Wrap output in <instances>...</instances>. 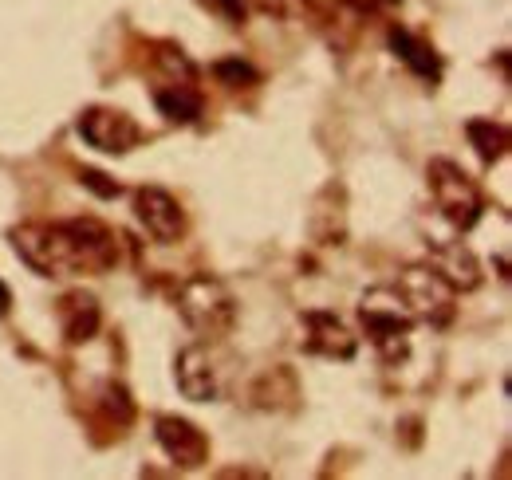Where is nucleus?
<instances>
[{"instance_id": "obj_1", "label": "nucleus", "mask_w": 512, "mask_h": 480, "mask_svg": "<svg viewBox=\"0 0 512 480\" xmlns=\"http://www.w3.org/2000/svg\"><path fill=\"white\" fill-rule=\"evenodd\" d=\"M16 256L40 276H75V272H111L119 264V237L95 217L75 221H28L12 229Z\"/></svg>"}, {"instance_id": "obj_2", "label": "nucleus", "mask_w": 512, "mask_h": 480, "mask_svg": "<svg viewBox=\"0 0 512 480\" xmlns=\"http://www.w3.org/2000/svg\"><path fill=\"white\" fill-rule=\"evenodd\" d=\"M178 311L201 339H221L237 327V296L225 280L201 272L178 288Z\"/></svg>"}, {"instance_id": "obj_3", "label": "nucleus", "mask_w": 512, "mask_h": 480, "mask_svg": "<svg viewBox=\"0 0 512 480\" xmlns=\"http://www.w3.org/2000/svg\"><path fill=\"white\" fill-rule=\"evenodd\" d=\"M359 315H363V327L375 343V351L386 362H402L410 355V311L402 307L394 288H371L363 300H359Z\"/></svg>"}, {"instance_id": "obj_4", "label": "nucleus", "mask_w": 512, "mask_h": 480, "mask_svg": "<svg viewBox=\"0 0 512 480\" xmlns=\"http://www.w3.org/2000/svg\"><path fill=\"white\" fill-rule=\"evenodd\" d=\"M426 178H430V193H434V209L446 217L449 229L453 233H469L485 213L481 189L465 178V170L453 166L449 158H434Z\"/></svg>"}, {"instance_id": "obj_5", "label": "nucleus", "mask_w": 512, "mask_h": 480, "mask_svg": "<svg viewBox=\"0 0 512 480\" xmlns=\"http://www.w3.org/2000/svg\"><path fill=\"white\" fill-rule=\"evenodd\" d=\"M394 292H398V300H402V307L410 311L414 323L446 327L449 319H453V311H457V303H453L457 292L449 288L430 264H414V268H406V272L398 276Z\"/></svg>"}, {"instance_id": "obj_6", "label": "nucleus", "mask_w": 512, "mask_h": 480, "mask_svg": "<svg viewBox=\"0 0 512 480\" xmlns=\"http://www.w3.org/2000/svg\"><path fill=\"white\" fill-rule=\"evenodd\" d=\"M75 126H79L83 142L103 154H130L146 138V130L130 119L127 111H115V107H87Z\"/></svg>"}, {"instance_id": "obj_7", "label": "nucleus", "mask_w": 512, "mask_h": 480, "mask_svg": "<svg viewBox=\"0 0 512 480\" xmlns=\"http://www.w3.org/2000/svg\"><path fill=\"white\" fill-rule=\"evenodd\" d=\"M134 217L142 221V229L162 244H178L186 237V209L182 201L162 189V185H142L134 189Z\"/></svg>"}, {"instance_id": "obj_8", "label": "nucleus", "mask_w": 512, "mask_h": 480, "mask_svg": "<svg viewBox=\"0 0 512 480\" xmlns=\"http://www.w3.org/2000/svg\"><path fill=\"white\" fill-rule=\"evenodd\" d=\"M174 378H178V390L190 402H213V398H221V362H217V355L205 343H193V347H186L178 355Z\"/></svg>"}, {"instance_id": "obj_9", "label": "nucleus", "mask_w": 512, "mask_h": 480, "mask_svg": "<svg viewBox=\"0 0 512 480\" xmlns=\"http://www.w3.org/2000/svg\"><path fill=\"white\" fill-rule=\"evenodd\" d=\"M154 437H158L162 453L174 465H182V469H197L209 457V437L193 421L178 418V414H162V418L154 421Z\"/></svg>"}, {"instance_id": "obj_10", "label": "nucleus", "mask_w": 512, "mask_h": 480, "mask_svg": "<svg viewBox=\"0 0 512 480\" xmlns=\"http://www.w3.org/2000/svg\"><path fill=\"white\" fill-rule=\"evenodd\" d=\"M430 268L446 280L453 292H473L481 288V264L461 240H434L430 248Z\"/></svg>"}, {"instance_id": "obj_11", "label": "nucleus", "mask_w": 512, "mask_h": 480, "mask_svg": "<svg viewBox=\"0 0 512 480\" xmlns=\"http://www.w3.org/2000/svg\"><path fill=\"white\" fill-rule=\"evenodd\" d=\"M304 327H308V335H304V347L312 351V355H323V359H351L355 355V335L335 319V315H327V311H308L304 315Z\"/></svg>"}, {"instance_id": "obj_12", "label": "nucleus", "mask_w": 512, "mask_h": 480, "mask_svg": "<svg viewBox=\"0 0 512 480\" xmlns=\"http://www.w3.org/2000/svg\"><path fill=\"white\" fill-rule=\"evenodd\" d=\"M60 327H64V339L67 343H91L99 335V323H103V311L99 303L83 292H67L60 300Z\"/></svg>"}, {"instance_id": "obj_13", "label": "nucleus", "mask_w": 512, "mask_h": 480, "mask_svg": "<svg viewBox=\"0 0 512 480\" xmlns=\"http://www.w3.org/2000/svg\"><path fill=\"white\" fill-rule=\"evenodd\" d=\"M154 103H158V111H162V115H166L170 122H182V126H190V122L201 119V95L193 91L190 83L158 87V91H154Z\"/></svg>"}, {"instance_id": "obj_14", "label": "nucleus", "mask_w": 512, "mask_h": 480, "mask_svg": "<svg viewBox=\"0 0 512 480\" xmlns=\"http://www.w3.org/2000/svg\"><path fill=\"white\" fill-rule=\"evenodd\" d=\"M465 134H469V142H473V150H477V158L485 166L501 162L505 150H509V130L493 119H469L465 122Z\"/></svg>"}, {"instance_id": "obj_15", "label": "nucleus", "mask_w": 512, "mask_h": 480, "mask_svg": "<svg viewBox=\"0 0 512 480\" xmlns=\"http://www.w3.org/2000/svg\"><path fill=\"white\" fill-rule=\"evenodd\" d=\"M390 48H394V56H402V60L410 63L422 79H430V83H438V75H442V63H438V56L422 44V40H414L406 28H394L390 32Z\"/></svg>"}, {"instance_id": "obj_16", "label": "nucleus", "mask_w": 512, "mask_h": 480, "mask_svg": "<svg viewBox=\"0 0 512 480\" xmlns=\"http://www.w3.org/2000/svg\"><path fill=\"white\" fill-rule=\"evenodd\" d=\"M213 75H217L225 87H253V83H260V71L241 60H221L213 67Z\"/></svg>"}, {"instance_id": "obj_17", "label": "nucleus", "mask_w": 512, "mask_h": 480, "mask_svg": "<svg viewBox=\"0 0 512 480\" xmlns=\"http://www.w3.org/2000/svg\"><path fill=\"white\" fill-rule=\"evenodd\" d=\"M103 406H107V414H111V418H115V410H119V418H123V425H127V421L134 418V406H130V394H127V390H123V386H115V382H111V386L103 390Z\"/></svg>"}, {"instance_id": "obj_18", "label": "nucleus", "mask_w": 512, "mask_h": 480, "mask_svg": "<svg viewBox=\"0 0 512 480\" xmlns=\"http://www.w3.org/2000/svg\"><path fill=\"white\" fill-rule=\"evenodd\" d=\"M79 178H83V185H91V189H99L103 197H119V181H103V174H99V170H83Z\"/></svg>"}, {"instance_id": "obj_19", "label": "nucleus", "mask_w": 512, "mask_h": 480, "mask_svg": "<svg viewBox=\"0 0 512 480\" xmlns=\"http://www.w3.org/2000/svg\"><path fill=\"white\" fill-rule=\"evenodd\" d=\"M213 4H217L233 24H245V0H213Z\"/></svg>"}]
</instances>
